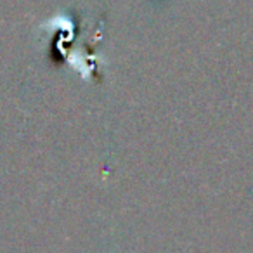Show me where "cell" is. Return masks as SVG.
Listing matches in <instances>:
<instances>
[]
</instances>
